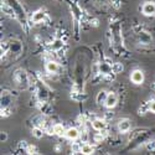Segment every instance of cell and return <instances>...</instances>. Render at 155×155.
Wrapping results in <instances>:
<instances>
[{
	"instance_id": "1",
	"label": "cell",
	"mask_w": 155,
	"mask_h": 155,
	"mask_svg": "<svg viewBox=\"0 0 155 155\" xmlns=\"http://www.w3.org/2000/svg\"><path fill=\"white\" fill-rule=\"evenodd\" d=\"M117 96H115L114 93H109L106 98V102H104V104L108 107V108H113L115 104H117Z\"/></svg>"
},
{
	"instance_id": "2",
	"label": "cell",
	"mask_w": 155,
	"mask_h": 155,
	"mask_svg": "<svg viewBox=\"0 0 155 155\" xmlns=\"http://www.w3.org/2000/svg\"><path fill=\"white\" fill-rule=\"evenodd\" d=\"M132 81L134 82V83H137V84H139V83H141L143 82V80H144V74H143V72L141 71H134L133 73H132Z\"/></svg>"
},
{
	"instance_id": "3",
	"label": "cell",
	"mask_w": 155,
	"mask_h": 155,
	"mask_svg": "<svg viewBox=\"0 0 155 155\" xmlns=\"http://www.w3.org/2000/svg\"><path fill=\"white\" fill-rule=\"evenodd\" d=\"M143 12H144V15H153V14H155V4L154 3H147L143 6Z\"/></svg>"
},
{
	"instance_id": "4",
	"label": "cell",
	"mask_w": 155,
	"mask_h": 155,
	"mask_svg": "<svg viewBox=\"0 0 155 155\" xmlns=\"http://www.w3.org/2000/svg\"><path fill=\"white\" fill-rule=\"evenodd\" d=\"M118 128H119V130H120V132H127V130H129V128H130V122L127 120V119L120 120Z\"/></svg>"
},
{
	"instance_id": "5",
	"label": "cell",
	"mask_w": 155,
	"mask_h": 155,
	"mask_svg": "<svg viewBox=\"0 0 155 155\" xmlns=\"http://www.w3.org/2000/svg\"><path fill=\"white\" fill-rule=\"evenodd\" d=\"M66 137L68 139H76L77 137H78V130H77L76 128H70L66 132Z\"/></svg>"
},
{
	"instance_id": "6",
	"label": "cell",
	"mask_w": 155,
	"mask_h": 155,
	"mask_svg": "<svg viewBox=\"0 0 155 155\" xmlns=\"http://www.w3.org/2000/svg\"><path fill=\"white\" fill-rule=\"evenodd\" d=\"M46 70H47L50 73H55V72H57V70H58V64H57L56 62H48V63L46 64Z\"/></svg>"
},
{
	"instance_id": "7",
	"label": "cell",
	"mask_w": 155,
	"mask_h": 155,
	"mask_svg": "<svg viewBox=\"0 0 155 155\" xmlns=\"http://www.w3.org/2000/svg\"><path fill=\"white\" fill-rule=\"evenodd\" d=\"M92 125H93V128L96 129V130H102V129L106 128V123L103 122V120H101V119L94 120V122L92 123Z\"/></svg>"
},
{
	"instance_id": "8",
	"label": "cell",
	"mask_w": 155,
	"mask_h": 155,
	"mask_svg": "<svg viewBox=\"0 0 155 155\" xmlns=\"http://www.w3.org/2000/svg\"><path fill=\"white\" fill-rule=\"evenodd\" d=\"M81 151L83 153V154H92L93 151H94V149H93V147L92 145H88V144H86V145H83L82 148H81Z\"/></svg>"
},
{
	"instance_id": "9",
	"label": "cell",
	"mask_w": 155,
	"mask_h": 155,
	"mask_svg": "<svg viewBox=\"0 0 155 155\" xmlns=\"http://www.w3.org/2000/svg\"><path fill=\"white\" fill-rule=\"evenodd\" d=\"M44 16H45V14L42 11H37V12H35V15L32 16V20L35 22H38V21H41L44 19Z\"/></svg>"
},
{
	"instance_id": "10",
	"label": "cell",
	"mask_w": 155,
	"mask_h": 155,
	"mask_svg": "<svg viewBox=\"0 0 155 155\" xmlns=\"http://www.w3.org/2000/svg\"><path fill=\"white\" fill-rule=\"evenodd\" d=\"M54 133L57 134V135H62V133H63V125L62 124H56L54 127Z\"/></svg>"
},
{
	"instance_id": "11",
	"label": "cell",
	"mask_w": 155,
	"mask_h": 155,
	"mask_svg": "<svg viewBox=\"0 0 155 155\" xmlns=\"http://www.w3.org/2000/svg\"><path fill=\"white\" fill-rule=\"evenodd\" d=\"M107 96H108V94H107L106 92H99V94H98V97H97V102L99 103V104H101L102 102H106Z\"/></svg>"
},
{
	"instance_id": "12",
	"label": "cell",
	"mask_w": 155,
	"mask_h": 155,
	"mask_svg": "<svg viewBox=\"0 0 155 155\" xmlns=\"http://www.w3.org/2000/svg\"><path fill=\"white\" fill-rule=\"evenodd\" d=\"M112 70H113V72L118 73V72L123 71V66H122L120 63H114V64H113V67H112Z\"/></svg>"
},
{
	"instance_id": "13",
	"label": "cell",
	"mask_w": 155,
	"mask_h": 155,
	"mask_svg": "<svg viewBox=\"0 0 155 155\" xmlns=\"http://www.w3.org/2000/svg\"><path fill=\"white\" fill-rule=\"evenodd\" d=\"M32 133H34V135H35L36 138H41V137H42V132L40 130V129H37V128L34 129V132H32Z\"/></svg>"
},
{
	"instance_id": "14",
	"label": "cell",
	"mask_w": 155,
	"mask_h": 155,
	"mask_svg": "<svg viewBox=\"0 0 155 155\" xmlns=\"http://www.w3.org/2000/svg\"><path fill=\"white\" fill-rule=\"evenodd\" d=\"M62 46V42L60 41V40H57L56 42H55V45H54V48H60Z\"/></svg>"
},
{
	"instance_id": "15",
	"label": "cell",
	"mask_w": 155,
	"mask_h": 155,
	"mask_svg": "<svg viewBox=\"0 0 155 155\" xmlns=\"http://www.w3.org/2000/svg\"><path fill=\"white\" fill-rule=\"evenodd\" d=\"M150 110L155 113V102H153V103H151V104H150Z\"/></svg>"
},
{
	"instance_id": "16",
	"label": "cell",
	"mask_w": 155,
	"mask_h": 155,
	"mask_svg": "<svg viewBox=\"0 0 155 155\" xmlns=\"http://www.w3.org/2000/svg\"><path fill=\"white\" fill-rule=\"evenodd\" d=\"M6 139V134H2V141Z\"/></svg>"
}]
</instances>
